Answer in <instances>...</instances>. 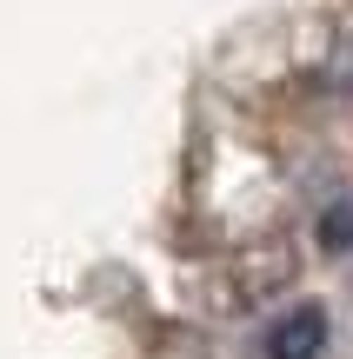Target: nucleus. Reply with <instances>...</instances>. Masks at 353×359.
Listing matches in <instances>:
<instances>
[{
	"instance_id": "nucleus-1",
	"label": "nucleus",
	"mask_w": 353,
	"mask_h": 359,
	"mask_svg": "<svg viewBox=\"0 0 353 359\" xmlns=\"http://www.w3.org/2000/svg\"><path fill=\"white\" fill-rule=\"evenodd\" d=\"M320 353H327V306L314 299L267 326V359H320Z\"/></svg>"
},
{
	"instance_id": "nucleus-2",
	"label": "nucleus",
	"mask_w": 353,
	"mask_h": 359,
	"mask_svg": "<svg viewBox=\"0 0 353 359\" xmlns=\"http://www.w3.org/2000/svg\"><path fill=\"white\" fill-rule=\"evenodd\" d=\"M320 246H327V253H353V200H333L327 213H320Z\"/></svg>"
}]
</instances>
